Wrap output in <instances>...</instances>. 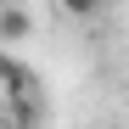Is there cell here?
Masks as SVG:
<instances>
[{
    "instance_id": "obj_1",
    "label": "cell",
    "mask_w": 129,
    "mask_h": 129,
    "mask_svg": "<svg viewBox=\"0 0 129 129\" xmlns=\"http://www.w3.org/2000/svg\"><path fill=\"white\" fill-rule=\"evenodd\" d=\"M0 39H28V11L0 6Z\"/></svg>"
},
{
    "instance_id": "obj_2",
    "label": "cell",
    "mask_w": 129,
    "mask_h": 129,
    "mask_svg": "<svg viewBox=\"0 0 129 129\" xmlns=\"http://www.w3.org/2000/svg\"><path fill=\"white\" fill-rule=\"evenodd\" d=\"M62 11H68V17H79V23H90V17L101 11V0H62Z\"/></svg>"
}]
</instances>
